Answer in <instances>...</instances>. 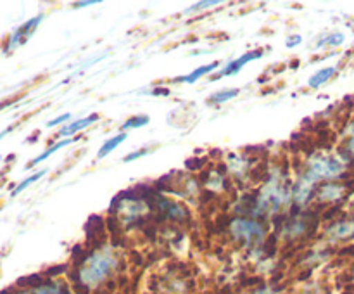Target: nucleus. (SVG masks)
I'll return each mask as SVG.
<instances>
[{
  "instance_id": "c756f323",
  "label": "nucleus",
  "mask_w": 354,
  "mask_h": 294,
  "mask_svg": "<svg viewBox=\"0 0 354 294\" xmlns=\"http://www.w3.org/2000/svg\"><path fill=\"white\" fill-rule=\"evenodd\" d=\"M0 161H2V156H0Z\"/></svg>"
},
{
  "instance_id": "6ab92c4d",
  "label": "nucleus",
  "mask_w": 354,
  "mask_h": 294,
  "mask_svg": "<svg viewBox=\"0 0 354 294\" xmlns=\"http://www.w3.org/2000/svg\"><path fill=\"white\" fill-rule=\"evenodd\" d=\"M45 173H47V168L40 169V172L33 173V175H30V176H28V178H24L23 182H19V183H17V185H16V189H14L12 192H10V196H12V197H16L17 194H21V192H23V190L26 189V187H30L31 183H35V182H37V180H40L41 176L45 175Z\"/></svg>"
},
{
  "instance_id": "7c9ffc66",
  "label": "nucleus",
  "mask_w": 354,
  "mask_h": 294,
  "mask_svg": "<svg viewBox=\"0 0 354 294\" xmlns=\"http://www.w3.org/2000/svg\"><path fill=\"white\" fill-rule=\"evenodd\" d=\"M353 210H354V203H353Z\"/></svg>"
},
{
  "instance_id": "423d86ee",
  "label": "nucleus",
  "mask_w": 354,
  "mask_h": 294,
  "mask_svg": "<svg viewBox=\"0 0 354 294\" xmlns=\"http://www.w3.org/2000/svg\"><path fill=\"white\" fill-rule=\"evenodd\" d=\"M41 21H44V14H38V16L31 17V19H28L26 23H23L21 26H17L16 30L12 31V35L9 37L6 50L10 52V50H14V48L19 47V45L26 44V42L31 38V35L35 33V30L40 26Z\"/></svg>"
},
{
  "instance_id": "ddd939ff",
  "label": "nucleus",
  "mask_w": 354,
  "mask_h": 294,
  "mask_svg": "<svg viewBox=\"0 0 354 294\" xmlns=\"http://www.w3.org/2000/svg\"><path fill=\"white\" fill-rule=\"evenodd\" d=\"M335 73H337V66H327V68L318 69V71L315 73V75H311L310 80H308V86L313 90L320 89V86H324L325 83H328L334 78Z\"/></svg>"
},
{
  "instance_id": "412c9836",
  "label": "nucleus",
  "mask_w": 354,
  "mask_h": 294,
  "mask_svg": "<svg viewBox=\"0 0 354 294\" xmlns=\"http://www.w3.org/2000/svg\"><path fill=\"white\" fill-rule=\"evenodd\" d=\"M220 0H203V2H197L194 6H190L189 9L183 10V14H197V12H203V10H207L209 7H216L220 6Z\"/></svg>"
},
{
  "instance_id": "393cba45",
  "label": "nucleus",
  "mask_w": 354,
  "mask_h": 294,
  "mask_svg": "<svg viewBox=\"0 0 354 294\" xmlns=\"http://www.w3.org/2000/svg\"><path fill=\"white\" fill-rule=\"evenodd\" d=\"M97 3H100V0H82V2H75V3H73V7H75V9H80V7L97 6Z\"/></svg>"
},
{
  "instance_id": "a211bd4d",
  "label": "nucleus",
  "mask_w": 354,
  "mask_h": 294,
  "mask_svg": "<svg viewBox=\"0 0 354 294\" xmlns=\"http://www.w3.org/2000/svg\"><path fill=\"white\" fill-rule=\"evenodd\" d=\"M149 121H151V118L147 116V114H137V116H131L128 118V120H124L123 123H121V131H128V130H137V128H142V127H147Z\"/></svg>"
},
{
  "instance_id": "b1692460",
  "label": "nucleus",
  "mask_w": 354,
  "mask_h": 294,
  "mask_svg": "<svg viewBox=\"0 0 354 294\" xmlns=\"http://www.w3.org/2000/svg\"><path fill=\"white\" fill-rule=\"evenodd\" d=\"M301 42H303V37H299V35H292V37H289L286 40V47L287 48H294V47H297Z\"/></svg>"
},
{
  "instance_id": "f8f14e48",
  "label": "nucleus",
  "mask_w": 354,
  "mask_h": 294,
  "mask_svg": "<svg viewBox=\"0 0 354 294\" xmlns=\"http://www.w3.org/2000/svg\"><path fill=\"white\" fill-rule=\"evenodd\" d=\"M221 62L220 61H214V62H209V64H204V66H199V68H196L194 71H190L189 75H183V76H178V78H175L173 82L175 83H185V85H192V83L199 82L201 78H204V76L211 75V73L214 71V69L220 68Z\"/></svg>"
},
{
  "instance_id": "aec40b11",
  "label": "nucleus",
  "mask_w": 354,
  "mask_h": 294,
  "mask_svg": "<svg viewBox=\"0 0 354 294\" xmlns=\"http://www.w3.org/2000/svg\"><path fill=\"white\" fill-rule=\"evenodd\" d=\"M344 42H346V35L339 33L337 31V33H330V35H327V37L322 38V40L317 44V47L322 48V47H325V45H330V47H339V45H342Z\"/></svg>"
},
{
  "instance_id": "2eb2a0df",
  "label": "nucleus",
  "mask_w": 354,
  "mask_h": 294,
  "mask_svg": "<svg viewBox=\"0 0 354 294\" xmlns=\"http://www.w3.org/2000/svg\"><path fill=\"white\" fill-rule=\"evenodd\" d=\"M127 138H128L127 131H121V134L114 135V137H111V138H107V140L104 142L102 145H100L99 151H97V159H104L106 156H109L111 152L116 151V149L120 147V145L123 144L124 140H127Z\"/></svg>"
},
{
  "instance_id": "0eeeda50",
  "label": "nucleus",
  "mask_w": 354,
  "mask_h": 294,
  "mask_svg": "<svg viewBox=\"0 0 354 294\" xmlns=\"http://www.w3.org/2000/svg\"><path fill=\"white\" fill-rule=\"evenodd\" d=\"M263 55H265V50H263V48H254V50H248V52H245V54H242L241 57L235 59V61L228 62V64L225 66V68L221 69V71L218 73V75H214L211 80H213V82H214V80H220V78H223V76L237 75V73L241 71V69L244 68L245 64H249V62L256 61V59H261Z\"/></svg>"
},
{
  "instance_id": "7ed1b4c3",
  "label": "nucleus",
  "mask_w": 354,
  "mask_h": 294,
  "mask_svg": "<svg viewBox=\"0 0 354 294\" xmlns=\"http://www.w3.org/2000/svg\"><path fill=\"white\" fill-rule=\"evenodd\" d=\"M152 204H154V210L162 220L173 221V223H187L190 221V210L183 203L178 201H173L169 197L162 196V194H154L152 197Z\"/></svg>"
},
{
  "instance_id": "bb28decb",
  "label": "nucleus",
  "mask_w": 354,
  "mask_h": 294,
  "mask_svg": "<svg viewBox=\"0 0 354 294\" xmlns=\"http://www.w3.org/2000/svg\"><path fill=\"white\" fill-rule=\"evenodd\" d=\"M251 294H277V293H275V291H273V289H268V287H263V289L252 291Z\"/></svg>"
},
{
  "instance_id": "f3484780",
  "label": "nucleus",
  "mask_w": 354,
  "mask_h": 294,
  "mask_svg": "<svg viewBox=\"0 0 354 294\" xmlns=\"http://www.w3.org/2000/svg\"><path fill=\"white\" fill-rule=\"evenodd\" d=\"M241 93V89H225L220 90V92H214L213 95L207 99V102L213 104V106H221V104L228 102V100L235 99V97Z\"/></svg>"
},
{
  "instance_id": "39448f33",
  "label": "nucleus",
  "mask_w": 354,
  "mask_h": 294,
  "mask_svg": "<svg viewBox=\"0 0 354 294\" xmlns=\"http://www.w3.org/2000/svg\"><path fill=\"white\" fill-rule=\"evenodd\" d=\"M324 237L332 244L349 242L354 239V214H341V218L330 221L324 230Z\"/></svg>"
},
{
  "instance_id": "f257e3e1",
  "label": "nucleus",
  "mask_w": 354,
  "mask_h": 294,
  "mask_svg": "<svg viewBox=\"0 0 354 294\" xmlns=\"http://www.w3.org/2000/svg\"><path fill=\"white\" fill-rule=\"evenodd\" d=\"M120 258L113 248H97L82 259L78 266V284L85 289H95L113 277L118 270Z\"/></svg>"
},
{
  "instance_id": "4be33fe9",
  "label": "nucleus",
  "mask_w": 354,
  "mask_h": 294,
  "mask_svg": "<svg viewBox=\"0 0 354 294\" xmlns=\"http://www.w3.org/2000/svg\"><path fill=\"white\" fill-rule=\"evenodd\" d=\"M149 152H151V149L149 147H145V149H140V151H133V152H130V154H127L123 158V161L124 163H131V161H137V159H140V158H144L145 154H149Z\"/></svg>"
},
{
  "instance_id": "a878e982",
  "label": "nucleus",
  "mask_w": 354,
  "mask_h": 294,
  "mask_svg": "<svg viewBox=\"0 0 354 294\" xmlns=\"http://www.w3.org/2000/svg\"><path fill=\"white\" fill-rule=\"evenodd\" d=\"M151 95H169V90L168 89H154L152 92H149Z\"/></svg>"
},
{
  "instance_id": "f03ea898",
  "label": "nucleus",
  "mask_w": 354,
  "mask_h": 294,
  "mask_svg": "<svg viewBox=\"0 0 354 294\" xmlns=\"http://www.w3.org/2000/svg\"><path fill=\"white\" fill-rule=\"evenodd\" d=\"M230 237L244 248H259L265 242L268 227L259 218L234 217L228 225Z\"/></svg>"
},
{
  "instance_id": "1a4fd4ad",
  "label": "nucleus",
  "mask_w": 354,
  "mask_h": 294,
  "mask_svg": "<svg viewBox=\"0 0 354 294\" xmlns=\"http://www.w3.org/2000/svg\"><path fill=\"white\" fill-rule=\"evenodd\" d=\"M339 158L348 166H354V120L349 121L344 130H342V142L339 145Z\"/></svg>"
},
{
  "instance_id": "dca6fc26",
  "label": "nucleus",
  "mask_w": 354,
  "mask_h": 294,
  "mask_svg": "<svg viewBox=\"0 0 354 294\" xmlns=\"http://www.w3.org/2000/svg\"><path fill=\"white\" fill-rule=\"evenodd\" d=\"M204 187H207L209 190H221L228 187L227 173L220 172V169L209 172L207 173V180H204Z\"/></svg>"
},
{
  "instance_id": "c85d7f7f",
  "label": "nucleus",
  "mask_w": 354,
  "mask_h": 294,
  "mask_svg": "<svg viewBox=\"0 0 354 294\" xmlns=\"http://www.w3.org/2000/svg\"><path fill=\"white\" fill-rule=\"evenodd\" d=\"M9 104H10V100H9V102H0V111H2L3 107H7V106H9Z\"/></svg>"
},
{
  "instance_id": "5701e85b",
  "label": "nucleus",
  "mask_w": 354,
  "mask_h": 294,
  "mask_svg": "<svg viewBox=\"0 0 354 294\" xmlns=\"http://www.w3.org/2000/svg\"><path fill=\"white\" fill-rule=\"evenodd\" d=\"M69 120H71V114H69V113H64V114H61V116L54 118V120H52V121H48V123H47V128L57 127V125H64V123H68Z\"/></svg>"
},
{
  "instance_id": "9d476101",
  "label": "nucleus",
  "mask_w": 354,
  "mask_h": 294,
  "mask_svg": "<svg viewBox=\"0 0 354 294\" xmlns=\"http://www.w3.org/2000/svg\"><path fill=\"white\" fill-rule=\"evenodd\" d=\"M251 159L244 158L241 154H230L227 158V168L234 178L241 180L251 175Z\"/></svg>"
},
{
  "instance_id": "cd10ccee",
  "label": "nucleus",
  "mask_w": 354,
  "mask_h": 294,
  "mask_svg": "<svg viewBox=\"0 0 354 294\" xmlns=\"http://www.w3.org/2000/svg\"><path fill=\"white\" fill-rule=\"evenodd\" d=\"M12 130H14V127H7L6 130H2V131H0V140H2V138L6 137L7 134H10V131H12Z\"/></svg>"
},
{
  "instance_id": "20e7f679",
  "label": "nucleus",
  "mask_w": 354,
  "mask_h": 294,
  "mask_svg": "<svg viewBox=\"0 0 354 294\" xmlns=\"http://www.w3.org/2000/svg\"><path fill=\"white\" fill-rule=\"evenodd\" d=\"M351 190V183L344 182V180L324 182L315 190L313 201L318 204H330V206H334V204L342 203Z\"/></svg>"
},
{
  "instance_id": "4468645a",
  "label": "nucleus",
  "mask_w": 354,
  "mask_h": 294,
  "mask_svg": "<svg viewBox=\"0 0 354 294\" xmlns=\"http://www.w3.org/2000/svg\"><path fill=\"white\" fill-rule=\"evenodd\" d=\"M73 142H75V138H61V140H57V142H55V144L48 145V149H45V151L41 152V154H38L37 158L31 159V161L28 163L26 168H33V166L40 165L41 161H45V159H47V158H50L52 154H55V152H57V151H61L62 147H68V145H71Z\"/></svg>"
},
{
  "instance_id": "9b49d317",
  "label": "nucleus",
  "mask_w": 354,
  "mask_h": 294,
  "mask_svg": "<svg viewBox=\"0 0 354 294\" xmlns=\"http://www.w3.org/2000/svg\"><path fill=\"white\" fill-rule=\"evenodd\" d=\"M97 121H99V114L92 113V114H88V116H85V118H80V120L69 121L68 125H64V127L59 130L57 135L61 138H71L73 135L78 134V131L86 130V128L92 127V125L97 123Z\"/></svg>"
},
{
  "instance_id": "6e6552de",
  "label": "nucleus",
  "mask_w": 354,
  "mask_h": 294,
  "mask_svg": "<svg viewBox=\"0 0 354 294\" xmlns=\"http://www.w3.org/2000/svg\"><path fill=\"white\" fill-rule=\"evenodd\" d=\"M2 294H69V291L66 284L57 282V280H48V282H41L35 287H23L19 291H3Z\"/></svg>"
}]
</instances>
